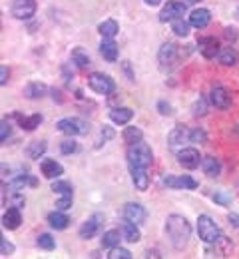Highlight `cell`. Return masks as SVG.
I'll use <instances>...</instances> for the list:
<instances>
[{"label": "cell", "mask_w": 239, "mask_h": 259, "mask_svg": "<svg viewBox=\"0 0 239 259\" xmlns=\"http://www.w3.org/2000/svg\"><path fill=\"white\" fill-rule=\"evenodd\" d=\"M166 231L175 249H183L192 237V226L183 215H170L166 220Z\"/></svg>", "instance_id": "cell-1"}, {"label": "cell", "mask_w": 239, "mask_h": 259, "mask_svg": "<svg viewBox=\"0 0 239 259\" xmlns=\"http://www.w3.org/2000/svg\"><path fill=\"white\" fill-rule=\"evenodd\" d=\"M152 160H154V154L148 144L137 142L128 148V165L130 167H150Z\"/></svg>", "instance_id": "cell-2"}, {"label": "cell", "mask_w": 239, "mask_h": 259, "mask_svg": "<svg viewBox=\"0 0 239 259\" xmlns=\"http://www.w3.org/2000/svg\"><path fill=\"white\" fill-rule=\"evenodd\" d=\"M198 233H200V239H204L205 243H215L221 237V229L209 215L198 218Z\"/></svg>", "instance_id": "cell-3"}, {"label": "cell", "mask_w": 239, "mask_h": 259, "mask_svg": "<svg viewBox=\"0 0 239 259\" xmlns=\"http://www.w3.org/2000/svg\"><path fill=\"white\" fill-rule=\"evenodd\" d=\"M56 128L66 136H86L90 132L88 122H84L82 118H64V120L56 122Z\"/></svg>", "instance_id": "cell-4"}, {"label": "cell", "mask_w": 239, "mask_h": 259, "mask_svg": "<svg viewBox=\"0 0 239 259\" xmlns=\"http://www.w3.org/2000/svg\"><path fill=\"white\" fill-rule=\"evenodd\" d=\"M88 84H90V88H92L94 92L104 94V96H106V94H112V92H114V88H116L114 80H112L110 76L102 74V72H94V74H90Z\"/></svg>", "instance_id": "cell-5"}, {"label": "cell", "mask_w": 239, "mask_h": 259, "mask_svg": "<svg viewBox=\"0 0 239 259\" xmlns=\"http://www.w3.org/2000/svg\"><path fill=\"white\" fill-rule=\"evenodd\" d=\"M12 16L18 20H28L32 18L36 12V0H14L10 8Z\"/></svg>", "instance_id": "cell-6"}, {"label": "cell", "mask_w": 239, "mask_h": 259, "mask_svg": "<svg viewBox=\"0 0 239 259\" xmlns=\"http://www.w3.org/2000/svg\"><path fill=\"white\" fill-rule=\"evenodd\" d=\"M52 192L54 194L60 195V199H58V203H56V207L58 209H70L72 207V186H70L68 182H54L52 184Z\"/></svg>", "instance_id": "cell-7"}, {"label": "cell", "mask_w": 239, "mask_h": 259, "mask_svg": "<svg viewBox=\"0 0 239 259\" xmlns=\"http://www.w3.org/2000/svg\"><path fill=\"white\" fill-rule=\"evenodd\" d=\"M185 10H187V6H185L183 2H179V0H170V2L162 8V12H160V20H162V22H168V20L181 18V16L185 14Z\"/></svg>", "instance_id": "cell-8"}, {"label": "cell", "mask_w": 239, "mask_h": 259, "mask_svg": "<svg viewBox=\"0 0 239 259\" xmlns=\"http://www.w3.org/2000/svg\"><path fill=\"white\" fill-rule=\"evenodd\" d=\"M177 162L185 169H196V167H200L202 158H200V152L196 148H183L177 152Z\"/></svg>", "instance_id": "cell-9"}, {"label": "cell", "mask_w": 239, "mask_h": 259, "mask_svg": "<svg viewBox=\"0 0 239 259\" xmlns=\"http://www.w3.org/2000/svg\"><path fill=\"white\" fill-rule=\"evenodd\" d=\"M164 184L168 188H175V190H196L198 182L192 176H166Z\"/></svg>", "instance_id": "cell-10"}, {"label": "cell", "mask_w": 239, "mask_h": 259, "mask_svg": "<svg viewBox=\"0 0 239 259\" xmlns=\"http://www.w3.org/2000/svg\"><path fill=\"white\" fill-rule=\"evenodd\" d=\"M146 218H148V211L144 205H139V203H126L124 205V220L139 226L146 222Z\"/></svg>", "instance_id": "cell-11"}, {"label": "cell", "mask_w": 239, "mask_h": 259, "mask_svg": "<svg viewBox=\"0 0 239 259\" xmlns=\"http://www.w3.org/2000/svg\"><path fill=\"white\" fill-rule=\"evenodd\" d=\"M102 222L104 218L100 213H96V215H92L88 222H84L82 227H80V237L82 239H92L98 231H100V227H102Z\"/></svg>", "instance_id": "cell-12"}, {"label": "cell", "mask_w": 239, "mask_h": 259, "mask_svg": "<svg viewBox=\"0 0 239 259\" xmlns=\"http://www.w3.org/2000/svg\"><path fill=\"white\" fill-rule=\"evenodd\" d=\"M40 169H42V176L46 180H56V178H60L64 174V167L56 160H42L40 162Z\"/></svg>", "instance_id": "cell-13"}, {"label": "cell", "mask_w": 239, "mask_h": 259, "mask_svg": "<svg viewBox=\"0 0 239 259\" xmlns=\"http://www.w3.org/2000/svg\"><path fill=\"white\" fill-rule=\"evenodd\" d=\"M158 58H160V64L162 66H171L177 60V46H175L173 42H166V44L160 48Z\"/></svg>", "instance_id": "cell-14"}, {"label": "cell", "mask_w": 239, "mask_h": 259, "mask_svg": "<svg viewBox=\"0 0 239 259\" xmlns=\"http://www.w3.org/2000/svg\"><path fill=\"white\" fill-rule=\"evenodd\" d=\"M229 92L223 88V86H215L213 90H211V104L215 106V108H219V110H227L229 108Z\"/></svg>", "instance_id": "cell-15"}, {"label": "cell", "mask_w": 239, "mask_h": 259, "mask_svg": "<svg viewBox=\"0 0 239 259\" xmlns=\"http://www.w3.org/2000/svg\"><path fill=\"white\" fill-rule=\"evenodd\" d=\"M20 224H22L20 207L10 205V207H8V211H4V215H2V226L6 227V229H16Z\"/></svg>", "instance_id": "cell-16"}, {"label": "cell", "mask_w": 239, "mask_h": 259, "mask_svg": "<svg viewBox=\"0 0 239 259\" xmlns=\"http://www.w3.org/2000/svg\"><path fill=\"white\" fill-rule=\"evenodd\" d=\"M209 22H211V14H209V10H205V8H196V10L189 14V24H192L194 28H205Z\"/></svg>", "instance_id": "cell-17"}, {"label": "cell", "mask_w": 239, "mask_h": 259, "mask_svg": "<svg viewBox=\"0 0 239 259\" xmlns=\"http://www.w3.org/2000/svg\"><path fill=\"white\" fill-rule=\"evenodd\" d=\"M132 171V180L139 192H146L150 186V178H148V167H130Z\"/></svg>", "instance_id": "cell-18"}, {"label": "cell", "mask_w": 239, "mask_h": 259, "mask_svg": "<svg viewBox=\"0 0 239 259\" xmlns=\"http://www.w3.org/2000/svg\"><path fill=\"white\" fill-rule=\"evenodd\" d=\"M100 52L108 62H116L118 60V44L114 42V38H104L100 44Z\"/></svg>", "instance_id": "cell-19"}, {"label": "cell", "mask_w": 239, "mask_h": 259, "mask_svg": "<svg viewBox=\"0 0 239 259\" xmlns=\"http://www.w3.org/2000/svg\"><path fill=\"white\" fill-rule=\"evenodd\" d=\"M200 52L204 54L205 58H215V54H219V44L215 38H202L200 40Z\"/></svg>", "instance_id": "cell-20"}, {"label": "cell", "mask_w": 239, "mask_h": 259, "mask_svg": "<svg viewBox=\"0 0 239 259\" xmlns=\"http://www.w3.org/2000/svg\"><path fill=\"white\" fill-rule=\"evenodd\" d=\"M120 229H122L124 239H126V241H130V243H137V241L141 239V233H139L137 226L136 224H132V222H128V220H126V224H122V226H120Z\"/></svg>", "instance_id": "cell-21"}, {"label": "cell", "mask_w": 239, "mask_h": 259, "mask_svg": "<svg viewBox=\"0 0 239 259\" xmlns=\"http://www.w3.org/2000/svg\"><path fill=\"white\" fill-rule=\"evenodd\" d=\"M110 118H112V122L114 124H128L132 118H134V112L130 110V108H114L112 112H110Z\"/></svg>", "instance_id": "cell-22"}, {"label": "cell", "mask_w": 239, "mask_h": 259, "mask_svg": "<svg viewBox=\"0 0 239 259\" xmlns=\"http://www.w3.org/2000/svg\"><path fill=\"white\" fill-rule=\"evenodd\" d=\"M168 140H170L171 148H175V146H181L185 140H189V132L183 128V126H175V128L170 132Z\"/></svg>", "instance_id": "cell-23"}, {"label": "cell", "mask_w": 239, "mask_h": 259, "mask_svg": "<svg viewBox=\"0 0 239 259\" xmlns=\"http://www.w3.org/2000/svg\"><path fill=\"white\" fill-rule=\"evenodd\" d=\"M8 186H10V190H22L26 186H36V180L32 176H28V174H18V176H14L10 180Z\"/></svg>", "instance_id": "cell-24"}, {"label": "cell", "mask_w": 239, "mask_h": 259, "mask_svg": "<svg viewBox=\"0 0 239 259\" xmlns=\"http://www.w3.org/2000/svg\"><path fill=\"white\" fill-rule=\"evenodd\" d=\"M202 169H204L205 176H209V178H217L219 171H221V165H219V162H217L215 158L207 156V158L202 160Z\"/></svg>", "instance_id": "cell-25"}, {"label": "cell", "mask_w": 239, "mask_h": 259, "mask_svg": "<svg viewBox=\"0 0 239 259\" xmlns=\"http://www.w3.org/2000/svg\"><path fill=\"white\" fill-rule=\"evenodd\" d=\"M217 58H219V62L223 66H235L239 62V54L233 48H221Z\"/></svg>", "instance_id": "cell-26"}, {"label": "cell", "mask_w": 239, "mask_h": 259, "mask_svg": "<svg viewBox=\"0 0 239 259\" xmlns=\"http://www.w3.org/2000/svg\"><path fill=\"white\" fill-rule=\"evenodd\" d=\"M98 32L102 34L104 38H114L116 34L120 32V26H118V22L114 18H108V20H104L102 24L98 26Z\"/></svg>", "instance_id": "cell-27"}, {"label": "cell", "mask_w": 239, "mask_h": 259, "mask_svg": "<svg viewBox=\"0 0 239 259\" xmlns=\"http://www.w3.org/2000/svg\"><path fill=\"white\" fill-rule=\"evenodd\" d=\"M48 224L54 227V229H66L70 224V220H68V215L62 213V209H60V211H54V213L48 215Z\"/></svg>", "instance_id": "cell-28"}, {"label": "cell", "mask_w": 239, "mask_h": 259, "mask_svg": "<svg viewBox=\"0 0 239 259\" xmlns=\"http://www.w3.org/2000/svg\"><path fill=\"white\" fill-rule=\"evenodd\" d=\"M120 231H122V229H120ZM120 231H118V229H110V231H106V233L102 235L104 247H116V245H120V239L124 237Z\"/></svg>", "instance_id": "cell-29"}, {"label": "cell", "mask_w": 239, "mask_h": 259, "mask_svg": "<svg viewBox=\"0 0 239 259\" xmlns=\"http://www.w3.org/2000/svg\"><path fill=\"white\" fill-rule=\"evenodd\" d=\"M24 94H26V98H30V100H36V98H42L44 94H46V86H44L42 82H30V84L26 86Z\"/></svg>", "instance_id": "cell-30"}, {"label": "cell", "mask_w": 239, "mask_h": 259, "mask_svg": "<svg viewBox=\"0 0 239 259\" xmlns=\"http://www.w3.org/2000/svg\"><path fill=\"white\" fill-rule=\"evenodd\" d=\"M72 60H74V64L78 66V68H82V70L90 66V58H88L84 48H74L72 50Z\"/></svg>", "instance_id": "cell-31"}, {"label": "cell", "mask_w": 239, "mask_h": 259, "mask_svg": "<svg viewBox=\"0 0 239 259\" xmlns=\"http://www.w3.org/2000/svg\"><path fill=\"white\" fill-rule=\"evenodd\" d=\"M144 140V134H141V130L136 128V126H132V128H126L124 130V142L126 144H137V142H141Z\"/></svg>", "instance_id": "cell-32"}, {"label": "cell", "mask_w": 239, "mask_h": 259, "mask_svg": "<svg viewBox=\"0 0 239 259\" xmlns=\"http://www.w3.org/2000/svg\"><path fill=\"white\" fill-rule=\"evenodd\" d=\"M189 26H192V24L185 22L183 16L171 20V30H173V34H177V36H187V34H189Z\"/></svg>", "instance_id": "cell-33"}, {"label": "cell", "mask_w": 239, "mask_h": 259, "mask_svg": "<svg viewBox=\"0 0 239 259\" xmlns=\"http://www.w3.org/2000/svg\"><path fill=\"white\" fill-rule=\"evenodd\" d=\"M46 152V144L44 142H32L30 146H28V150H26V154H28V158L30 160H40V156Z\"/></svg>", "instance_id": "cell-34"}, {"label": "cell", "mask_w": 239, "mask_h": 259, "mask_svg": "<svg viewBox=\"0 0 239 259\" xmlns=\"http://www.w3.org/2000/svg\"><path fill=\"white\" fill-rule=\"evenodd\" d=\"M18 120H20V126L24 130H28V132H32V130H36L42 124V116H40V114H34V116H30V118H20V116H18Z\"/></svg>", "instance_id": "cell-35"}, {"label": "cell", "mask_w": 239, "mask_h": 259, "mask_svg": "<svg viewBox=\"0 0 239 259\" xmlns=\"http://www.w3.org/2000/svg\"><path fill=\"white\" fill-rule=\"evenodd\" d=\"M38 247H40V249H46V251H52V249L56 247V241L52 239L50 233H42V235L38 237Z\"/></svg>", "instance_id": "cell-36"}, {"label": "cell", "mask_w": 239, "mask_h": 259, "mask_svg": "<svg viewBox=\"0 0 239 259\" xmlns=\"http://www.w3.org/2000/svg\"><path fill=\"white\" fill-rule=\"evenodd\" d=\"M110 259H132V253L128 251V249H124V247H120V245H116V247H112L110 249Z\"/></svg>", "instance_id": "cell-37"}, {"label": "cell", "mask_w": 239, "mask_h": 259, "mask_svg": "<svg viewBox=\"0 0 239 259\" xmlns=\"http://www.w3.org/2000/svg\"><path fill=\"white\" fill-rule=\"evenodd\" d=\"M192 112H194V116H205L207 114V100L200 96V100H196Z\"/></svg>", "instance_id": "cell-38"}, {"label": "cell", "mask_w": 239, "mask_h": 259, "mask_svg": "<svg viewBox=\"0 0 239 259\" xmlns=\"http://www.w3.org/2000/svg\"><path fill=\"white\" fill-rule=\"evenodd\" d=\"M189 142H194V144H205L207 142V136H205L204 130L196 128L189 132Z\"/></svg>", "instance_id": "cell-39"}, {"label": "cell", "mask_w": 239, "mask_h": 259, "mask_svg": "<svg viewBox=\"0 0 239 259\" xmlns=\"http://www.w3.org/2000/svg\"><path fill=\"white\" fill-rule=\"evenodd\" d=\"M60 152L70 156V154L78 152V144H76L74 140H64V142H60Z\"/></svg>", "instance_id": "cell-40"}, {"label": "cell", "mask_w": 239, "mask_h": 259, "mask_svg": "<svg viewBox=\"0 0 239 259\" xmlns=\"http://www.w3.org/2000/svg\"><path fill=\"white\" fill-rule=\"evenodd\" d=\"M114 138V130L108 128V126H104V130L100 132V138H98V142H96V148H100L102 144H106L108 140H112Z\"/></svg>", "instance_id": "cell-41"}, {"label": "cell", "mask_w": 239, "mask_h": 259, "mask_svg": "<svg viewBox=\"0 0 239 259\" xmlns=\"http://www.w3.org/2000/svg\"><path fill=\"white\" fill-rule=\"evenodd\" d=\"M0 253H2V257H8V255H12V253H14V245H12V243H8L4 237H2V241H0Z\"/></svg>", "instance_id": "cell-42"}, {"label": "cell", "mask_w": 239, "mask_h": 259, "mask_svg": "<svg viewBox=\"0 0 239 259\" xmlns=\"http://www.w3.org/2000/svg\"><path fill=\"white\" fill-rule=\"evenodd\" d=\"M10 205H14V207H24V195L18 194V190H14L12 195H10Z\"/></svg>", "instance_id": "cell-43"}, {"label": "cell", "mask_w": 239, "mask_h": 259, "mask_svg": "<svg viewBox=\"0 0 239 259\" xmlns=\"http://www.w3.org/2000/svg\"><path fill=\"white\" fill-rule=\"evenodd\" d=\"M213 201H217V203H221V205H231V197L227 194H223V192L213 194Z\"/></svg>", "instance_id": "cell-44"}, {"label": "cell", "mask_w": 239, "mask_h": 259, "mask_svg": "<svg viewBox=\"0 0 239 259\" xmlns=\"http://www.w3.org/2000/svg\"><path fill=\"white\" fill-rule=\"evenodd\" d=\"M8 136H10V124H8V120H2V124H0V140L6 142Z\"/></svg>", "instance_id": "cell-45"}, {"label": "cell", "mask_w": 239, "mask_h": 259, "mask_svg": "<svg viewBox=\"0 0 239 259\" xmlns=\"http://www.w3.org/2000/svg\"><path fill=\"white\" fill-rule=\"evenodd\" d=\"M158 110H160L162 116H170L171 114V106L170 104H166V102H160V104H158Z\"/></svg>", "instance_id": "cell-46"}, {"label": "cell", "mask_w": 239, "mask_h": 259, "mask_svg": "<svg viewBox=\"0 0 239 259\" xmlns=\"http://www.w3.org/2000/svg\"><path fill=\"white\" fill-rule=\"evenodd\" d=\"M6 82H8V68L6 66H0V84L6 86Z\"/></svg>", "instance_id": "cell-47"}, {"label": "cell", "mask_w": 239, "mask_h": 259, "mask_svg": "<svg viewBox=\"0 0 239 259\" xmlns=\"http://www.w3.org/2000/svg\"><path fill=\"white\" fill-rule=\"evenodd\" d=\"M229 222H231L235 227H239V215L237 213H229Z\"/></svg>", "instance_id": "cell-48"}, {"label": "cell", "mask_w": 239, "mask_h": 259, "mask_svg": "<svg viewBox=\"0 0 239 259\" xmlns=\"http://www.w3.org/2000/svg\"><path fill=\"white\" fill-rule=\"evenodd\" d=\"M225 36H227V38H231V40H233V38H237V34H235L233 28H225Z\"/></svg>", "instance_id": "cell-49"}, {"label": "cell", "mask_w": 239, "mask_h": 259, "mask_svg": "<svg viewBox=\"0 0 239 259\" xmlns=\"http://www.w3.org/2000/svg\"><path fill=\"white\" fill-rule=\"evenodd\" d=\"M144 2H146V4H150V6H158L162 0H144Z\"/></svg>", "instance_id": "cell-50"}, {"label": "cell", "mask_w": 239, "mask_h": 259, "mask_svg": "<svg viewBox=\"0 0 239 259\" xmlns=\"http://www.w3.org/2000/svg\"><path fill=\"white\" fill-rule=\"evenodd\" d=\"M198 2H202V0H187V4H198Z\"/></svg>", "instance_id": "cell-51"}]
</instances>
